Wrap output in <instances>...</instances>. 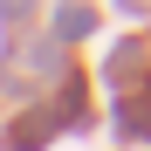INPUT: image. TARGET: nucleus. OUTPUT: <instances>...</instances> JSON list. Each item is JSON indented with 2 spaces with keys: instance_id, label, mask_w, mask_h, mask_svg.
<instances>
[]
</instances>
